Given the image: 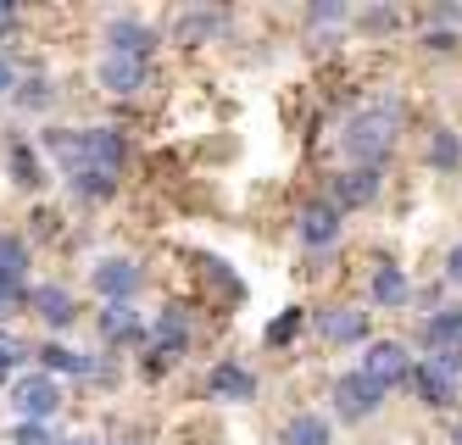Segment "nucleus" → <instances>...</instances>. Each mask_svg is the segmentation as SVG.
<instances>
[{
	"label": "nucleus",
	"mask_w": 462,
	"mask_h": 445,
	"mask_svg": "<svg viewBox=\"0 0 462 445\" xmlns=\"http://www.w3.org/2000/svg\"><path fill=\"white\" fill-rule=\"evenodd\" d=\"M395 134H402V107H395V100H379V107H362V112L346 117L340 151L356 167H379L395 151Z\"/></svg>",
	"instance_id": "obj_1"
},
{
	"label": "nucleus",
	"mask_w": 462,
	"mask_h": 445,
	"mask_svg": "<svg viewBox=\"0 0 462 445\" xmlns=\"http://www.w3.org/2000/svg\"><path fill=\"white\" fill-rule=\"evenodd\" d=\"M45 151L61 156V167H101V173H117L128 145H123V134L117 128H89V134H68V128H51L45 134Z\"/></svg>",
	"instance_id": "obj_2"
},
{
	"label": "nucleus",
	"mask_w": 462,
	"mask_h": 445,
	"mask_svg": "<svg viewBox=\"0 0 462 445\" xmlns=\"http://www.w3.org/2000/svg\"><path fill=\"white\" fill-rule=\"evenodd\" d=\"M12 406L23 413V423H45L61 406V390H56L51 373H28V379H17V390H12Z\"/></svg>",
	"instance_id": "obj_3"
},
{
	"label": "nucleus",
	"mask_w": 462,
	"mask_h": 445,
	"mask_svg": "<svg viewBox=\"0 0 462 445\" xmlns=\"http://www.w3.org/2000/svg\"><path fill=\"white\" fill-rule=\"evenodd\" d=\"M407 373H412V362H407V346H395V339H379V346H368V357H362V379H374L379 390L402 385Z\"/></svg>",
	"instance_id": "obj_4"
},
{
	"label": "nucleus",
	"mask_w": 462,
	"mask_h": 445,
	"mask_svg": "<svg viewBox=\"0 0 462 445\" xmlns=\"http://www.w3.org/2000/svg\"><path fill=\"white\" fill-rule=\"evenodd\" d=\"M106 56H123V61H151V51H156V33L145 28V23H134V17H112L106 23Z\"/></svg>",
	"instance_id": "obj_5"
},
{
	"label": "nucleus",
	"mask_w": 462,
	"mask_h": 445,
	"mask_svg": "<svg viewBox=\"0 0 462 445\" xmlns=\"http://www.w3.org/2000/svg\"><path fill=\"white\" fill-rule=\"evenodd\" d=\"M379 401H384V390H379L374 379H362V373H346V379L335 385V406H340V418H346V423L374 418V413H379Z\"/></svg>",
	"instance_id": "obj_6"
},
{
	"label": "nucleus",
	"mask_w": 462,
	"mask_h": 445,
	"mask_svg": "<svg viewBox=\"0 0 462 445\" xmlns=\"http://www.w3.org/2000/svg\"><path fill=\"white\" fill-rule=\"evenodd\" d=\"M379 200V167H351V173L335 179V212H356V207H374Z\"/></svg>",
	"instance_id": "obj_7"
},
{
	"label": "nucleus",
	"mask_w": 462,
	"mask_h": 445,
	"mask_svg": "<svg viewBox=\"0 0 462 445\" xmlns=\"http://www.w3.org/2000/svg\"><path fill=\"white\" fill-rule=\"evenodd\" d=\"M95 290H101L112 306H128V295L140 290V267L128 256H106L101 267H95Z\"/></svg>",
	"instance_id": "obj_8"
},
{
	"label": "nucleus",
	"mask_w": 462,
	"mask_h": 445,
	"mask_svg": "<svg viewBox=\"0 0 462 445\" xmlns=\"http://www.w3.org/2000/svg\"><path fill=\"white\" fill-rule=\"evenodd\" d=\"M301 246H312V251H323V246H335L340 239V212L328 207V200H312V207H301Z\"/></svg>",
	"instance_id": "obj_9"
},
{
	"label": "nucleus",
	"mask_w": 462,
	"mask_h": 445,
	"mask_svg": "<svg viewBox=\"0 0 462 445\" xmlns=\"http://www.w3.org/2000/svg\"><path fill=\"white\" fill-rule=\"evenodd\" d=\"M207 390L223 395V401H256V373H245L240 362H217L212 379H207Z\"/></svg>",
	"instance_id": "obj_10"
},
{
	"label": "nucleus",
	"mask_w": 462,
	"mask_h": 445,
	"mask_svg": "<svg viewBox=\"0 0 462 445\" xmlns=\"http://www.w3.org/2000/svg\"><path fill=\"white\" fill-rule=\"evenodd\" d=\"M101 89H106V95H140V89H145V61L106 56V61H101Z\"/></svg>",
	"instance_id": "obj_11"
},
{
	"label": "nucleus",
	"mask_w": 462,
	"mask_h": 445,
	"mask_svg": "<svg viewBox=\"0 0 462 445\" xmlns=\"http://www.w3.org/2000/svg\"><path fill=\"white\" fill-rule=\"evenodd\" d=\"M28 301H34V312L51 323V329H68L73 318H79V306H73V295L68 290H61V284H40L34 295H28Z\"/></svg>",
	"instance_id": "obj_12"
},
{
	"label": "nucleus",
	"mask_w": 462,
	"mask_h": 445,
	"mask_svg": "<svg viewBox=\"0 0 462 445\" xmlns=\"http://www.w3.org/2000/svg\"><path fill=\"white\" fill-rule=\"evenodd\" d=\"M407 379H412V390H418V395H423L429 406H446V401L457 395V379H451L446 367H435V362H423V367H412Z\"/></svg>",
	"instance_id": "obj_13"
},
{
	"label": "nucleus",
	"mask_w": 462,
	"mask_h": 445,
	"mask_svg": "<svg viewBox=\"0 0 462 445\" xmlns=\"http://www.w3.org/2000/svg\"><path fill=\"white\" fill-rule=\"evenodd\" d=\"M184 346H189V323H184L179 312H162V318H156V367H162V362H179Z\"/></svg>",
	"instance_id": "obj_14"
},
{
	"label": "nucleus",
	"mask_w": 462,
	"mask_h": 445,
	"mask_svg": "<svg viewBox=\"0 0 462 445\" xmlns=\"http://www.w3.org/2000/svg\"><path fill=\"white\" fill-rule=\"evenodd\" d=\"M323 334L346 346V339H362L368 334V312H351V306H335V312H323Z\"/></svg>",
	"instance_id": "obj_15"
},
{
	"label": "nucleus",
	"mask_w": 462,
	"mask_h": 445,
	"mask_svg": "<svg viewBox=\"0 0 462 445\" xmlns=\"http://www.w3.org/2000/svg\"><path fill=\"white\" fill-rule=\"evenodd\" d=\"M68 184H73V195H84V200H106V195L117 190V173H101V167H73Z\"/></svg>",
	"instance_id": "obj_16"
},
{
	"label": "nucleus",
	"mask_w": 462,
	"mask_h": 445,
	"mask_svg": "<svg viewBox=\"0 0 462 445\" xmlns=\"http://www.w3.org/2000/svg\"><path fill=\"white\" fill-rule=\"evenodd\" d=\"M217 28H223V17H217V12H189V17H179L173 40H179V45H201V40H212Z\"/></svg>",
	"instance_id": "obj_17"
},
{
	"label": "nucleus",
	"mask_w": 462,
	"mask_h": 445,
	"mask_svg": "<svg viewBox=\"0 0 462 445\" xmlns=\"http://www.w3.org/2000/svg\"><path fill=\"white\" fill-rule=\"evenodd\" d=\"M407 295H412V284H407L402 267H379V273H374V301H379V306H402Z\"/></svg>",
	"instance_id": "obj_18"
},
{
	"label": "nucleus",
	"mask_w": 462,
	"mask_h": 445,
	"mask_svg": "<svg viewBox=\"0 0 462 445\" xmlns=\"http://www.w3.org/2000/svg\"><path fill=\"white\" fill-rule=\"evenodd\" d=\"M423 339H429V346H451V339H462V306H446V312L429 318Z\"/></svg>",
	"instance_id": "obj_19"
},
{
	"label": "nucleus",
	"mask_w": 462,
	"mask_h": 445,
	"mask_svg": "<svg viewBox=\"0 0 462 445\" xmlns=\"http://www.w3.org/2000/svg\"><path fill=\"white\" fill-rule=\"evenodd\" d=\"M429 162H435L440 173H457V167H462V140H457L451 128H435V140H429Z\"/></svg>",
	"instance_id": "obj_20"
},
{
	"label": "nucleus",
	"mask_w": 462,
	"mask_h": 445,
	"mask_svg": "<svg viewBox=\"0 0 462 445\" xmlns=\"http://www.w3.org/2000/svg\"><path fill=\"white\" fill-rule=\"evenodd\" d=\"M12 179L23 184V190H40L45 184V173H40V156H34V145H12Z\"/></svg>",
	"instance_id": "obj_21"
},
{
	"label": "nucleus",
	"mask_w": 462,
	"mask_h": 445,
	"mask_svg": "<svg viewBox=\"0 0 462 445\" xmlns=\"http://www.w3.org/2000/svg\"><path fill=\"white\" fill-rule=\"evenodd\" d=\"M284 445H335V440H328V423L323 418H295L290 429H284Z\"/></svg>",
	"instance_id": "obj_22"
},
{
	"label": "nucleus",
	"mask_w": 462,
	"mask_h": 445,
	"mask_svg": "<svg viewBox=\"0 0 462 445\" xmlns=\"http://www.w3.org/2000/svg\"><path fill=\"white\" fill-rule=\"evenodd\" d=\"M23 267H28V246L17 234H0V279H17L23 284Z\"/></svg>",
	"instance_id": "obj_23"
},
{
	"label": "nucleus",
	"mask_w": 462,
	"mask_h": 445,
	"mask_svg": "<svg viewBox=\"0 0 462 445\" xmlns=\"http://www.w3.org/2000/svg\"><path fill=\"white\" fill-rule=\"evenodd\" d=\"M101 334L106 339H140V318L128 312V306H106V312H101Z\"/></svg>",
	"instance_id": "obj_24"
},
{
	"label": "nucleus",
	"mask_w": 462,
	"mask_h": 445,
	"mask_svg": "<svg viewBox=\"0 0 462 445\" xmlns=\"http://www.w3.org/2000/svg\"><path fill=\"white\" fill-rule=\"evenodd\" d=\"M40 362H45V367H56V373H79V379H84V373H95V362H89V357H79V351H68V346H45V351H40Z\"/></svg>",
	"instance_id": "obj_25"
},
{
	"label": "nucleus",
	"mask_w": 462,
	"mask_h": 445,
	"mask_svg": "<svg viewBox=\"0 0 462 445\" xmlns=\"http://www.w3.org/2000/svg\"><path fill=\"white\" fill-rule=\"evenodd\" d=\"M17 107H51V84H45V79H28V84L17 89Z\"/></svg>",
	"instance_id": "obj_26"
},
{
	"label": "nucleus",
	"mask_w": 462,
	"mask_h": 445,
	"mask_svg": "<svg viewBox=\"0 0 462 445\" xmlns=\"http://www.w3.org/2000/svg\"><path fill=\"white\" fill-rule=\"evenodd\" d=\"M23 357H28V351L17 346V339H6V334H0V385H6V373H12Z\"/></svg>",
	"instance_id": "obj_27"
},
{
	"label": "nucleus",
	"mask_w": 462,
	"mask_h": 445,
	"mask_svg": "<svg viewBox=\"0 0 462 445\" xmlns=\"http://www.w3.org/2000/svg\"><path fill=\"white\" fill-rule=\"evenodd\" d=\"M12 445H56V440H51V429H45V423H23V429L12 434Z\"/></svg>",
	"instance_id": "obj_28"
},
{
	"label": "nucleus",
	"mask_w": 462,
	"mask_h": 445,
	"mask_svg": "<svg viewBox=\"0 0 462 445\" xmlns=\"http://www.w3.org/2000/svg\"><path fill=\"white\" fill-rule=\"evenodd\" d=\"M23 301H28V290H23L17 279H0V318H6L12 306H23Z\"/></svg>",
	"instance_id": "obj_29"
},
{
	"label": "nucleus",
	"mask_w": 462,
	"mask_h": 445,
	"mask_svg": "<svg viewBox=\"0 0 462 445\" xmlns=\"http://www.w3.org/2000/svg\"><path fill=\"white\" fill-rule=\"evenodd\" d=\"M295 329H301V312H284V318H279V323L268 329V346H284V339H290Z\"/></svg>",
	"instance_id": "obj_30"
},
{
	"label": "nucleus",
	"mask_w": 462,
	"mask_h": 445,
	"mask_svg": "<svg viewBox=\"0 0 462 445\" xmlns=\"http://www.w3.org/2000/svg\"><path fill=\"white\" fill-rule=\"evenodd\" d=\"M446 273H451V279H457V284H462V246H457V251H451V262H446Z\"/></svg>",
	"instance_id": "obj_31"
},
{
	"label": "nucleus",
	"mask_w": 462,
	"mask_h": 445,
	"mask_svg": "<svg viewBox=\"0 0 462 445\" xmlns=\"http://www.w3.org/2000/svg\"><path fill=\"white\" fill-rule=\"evenodd\" d=\"M6 89H12V61L0 56V95H6Z\"/></svg>",
	"instance_id": "obj_32"
},
{
	"label": "nucleus",
	"mask_w": 462,
	"mask_h": 445,
	"mask_svg": "<svg viewBox=\"0 0 462 445\" xmlns=\"http://www.w3.org/2000/svg\"><path fill=\"white\" fill-rule=\"evenodd\" d=\"M12 23H17V12H12V6H6V0H0V33H6V28H12Z\"/></svg>",
	"instance_id": "obj_33"
},
{
	"label": "nucleus",
	"mask_w": 462,
	"mask_h": 445,
	"mask_svg": "<svg viewBox=\"0 0 462 445\" xmlns=\"http://www.w3.org/2000/svg\"><path fill=\"white\" fill-rule=\"evenodd\" d=\"M457 445H462V423H457Z\"/></svg>",
	"instance_id": "obj_34"
},
{
	"label": "nucleus",
	"mask_w": 462,
	"mask_h": 445,
	"mask_svg": "<svg viewBox=\"0 0 462 445\" xmlns=\"http://www.w3.org/2000/svg\"><path fill=\"white\" fill-rule=\"evenodd\" d=\"M84 445H89V440H84Z\"/></svg>",
	"instance_id": "obj_35"
}]
</instances>
